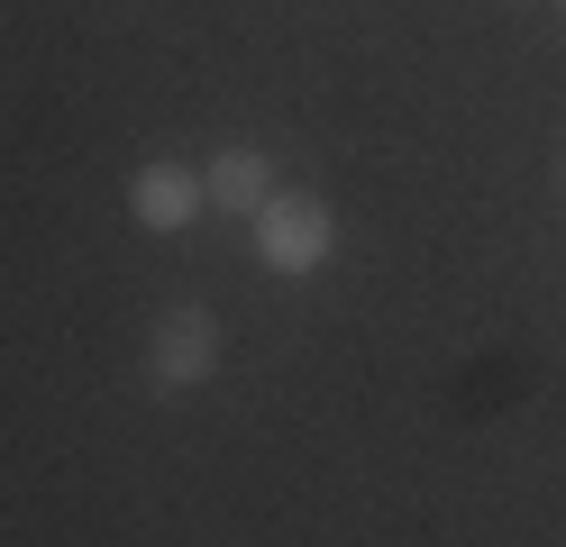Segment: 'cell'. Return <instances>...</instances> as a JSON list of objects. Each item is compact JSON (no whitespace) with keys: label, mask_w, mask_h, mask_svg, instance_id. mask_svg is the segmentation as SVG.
I'll list each match as a JSON object with an SVG mask.
<instances>
[{"label":"cell","mask_w":566,"mask_h":547,"mask_svg":"<svg viewBox=\"0 0 566 547\" xmlns=\"http://www.w3.org/2000/svg\"><path fill=\"white\" fill-rule=\"evenodd\" d=\"M247 238H256V265L283 274V283H302V274H321L329 255H338V210L321 192H302V182H283V192L247 219Z\"/></svg>","instance_id":"obj_1"},{"label":"cell","mask_w":566,"mask_h":547,"mask_svg":"<svg viewBox=\"0 0 566 547\" xmlns=\"http://www.w3.org/2000/svg\"><path fill=\"white\" fill-rule=\"evenodd\" d=\"M220 356H229V328L210 302H165L147 319V383L156 392H201L220 375Z\"/></svg>","instance_id":"obj_2"},{"label":"cell","mask_w":566,"mask_h":547,"mask_svg":"<svg viewBox=\"0 0 566 547\" xmlns=\"http://www.w3.org/2000/svg\"><path fill=\"white\" fill-rule=\"evenodd\" d=\"M201 210H210L201 165H184V156H147V165L128 173V219H137L147 238H184Z\"/></svg>","instance_id":"obj_3"},{"label":"cell","mask_w":566,"mask_h":547,"mask_svg":"<svg viewBox=\"0 0 566 547\" xmlns=\"http://www.w3.org/2000/svg\"><path fill=\"white\" fill-rule=\"evenodd\" d=\"M201 192H210V210L256 219V210L283 192V173H274V156H265V146H220V156L201 165Z\"/></svg>","instance_id":"obj_4"},{"label":"cell","mask_w":566,"mask_h":547,"mask_svg":"<svg viewBox=\"0 0 566 547\" xmlns=\"http://www.w3.org/2000/svg\"><path fill=\"white\" fill-rule=\"evenodd\" d=\"M548 10H557V19H566V0H548Z\"/></svg>","instance_id":"obj_5"},{"label":"cell","mask_w":566,"mask_h":547,"mask_svg":"<svg viewBox=\"0 0 566 547\" xmlns=\"http://www.w3.org/2000/svg\"><path fill=\"white\" fill-rule=\"evenodd\" d=\"M557 182H566V156H557Z\"/></svg>","instance_id":"obj_6"}]
</instances>
